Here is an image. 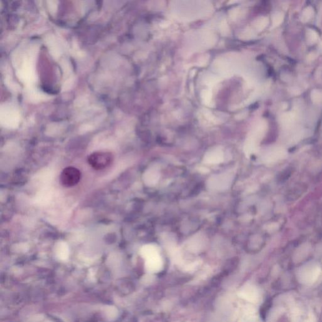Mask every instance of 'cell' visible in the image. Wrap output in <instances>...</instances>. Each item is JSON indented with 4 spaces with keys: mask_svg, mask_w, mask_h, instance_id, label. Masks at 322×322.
<instances>
[{
    "mask_svg": "<svg viewBox=\"0 0 322 322\" xmlns=\"http://www.w3.org/2000/svg\"><path fill=\"white\" fill-rule=\"evenodd\" d=\"M81 172L78 169L69 166L64 168L60 175V182L64 187L70 188L77 185L81 180Z\"/></svg>",
    "mask_w": 322,
    "mask_h": 322,
    "instance_id": "2",
    "label": "cell"
},
{
    "mask_svg": "<svg viewBox=\"0 0 322 322\" xmlns=\"http://www.w3.org/2000/svg\"><path fill=\"white\" fill-rule=\"evenodd\" d=\"M114 158L112 153L96 152L93 153L88 157V161L94 170H99L109 167L113 163Z\"/></svg>",
    "mask_w": 322,
    "mask_h": 322,
    "instance_id": "1",
    "label": "cell"
},
{
    "mask_svg": "<svg viewBox=\"0 0 322 322\" xmlns=\"http://www.w3.org/2000/svg\"><path fill=\"white\" fill-rule=\"evenodd\" d=\"M232 178L227 174H220L213 176L208 181L209 187L214 190L227 189L232 182Z\"/></svg>",
    "mask_w": 322,
    "mask_h": 322,
    "instance_id": "3",
    "label": "cell"
},
{
    "mask_svg": "<svg viewBox=\"0 0 322 322\" xmlns=\"http://www.w3.org/2000/svg\"><path fill=\"white\" fill-rule=\"evenodd\" d=\"M223 152L220 149H213L209 151L204 157L205 163L210 164H217L223 161Z\"/></svg>",
    "mask_w": 322,
    "mask_h": 322,
    "instance_id": "4",
    "label": "cell"
}]
</instances>
